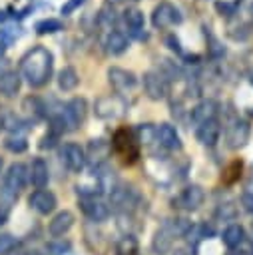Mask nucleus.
<instances>
[{
	"mask_svg": "<svg viewBox=\"0 0 253 255\" xmlns=\"http://www.w3.org/2000/svg\"><path fill=\"white\" fill-rule=\"evenodd\" d=\"M78 205L84 211V215L94 223H100V221L108 219V215H110V205L106 201H102L98 195H80Z\"/></svg>",
	"mask_w": 253,
	"mask_h": 255,
	"instance_id": "6e6552de",
	"label": "nucleus"
},
{
	"mask_svg": "<svg viewBox=\"0 0 253 255\" xmlns=\"http://www.w3.org/2000/svg\"><path fill=\"white\" fill-rule=\"evenodd\" d=\"M165 44H169V50H173L175 54H183V50H181V46H179V40H177L173 34H169V36L165 38Z\"/></svg>",
	"mask_w": 253,
	"mask_h": 255,
	"instance_id": "c9c22d12",
	"label": "nucleus"
},
{
	"mask_svg": "<svg viewBox=\"0 0 253 255\" xmlns=\"http://www.w3.org/2000/svg\"><path fill=\"white\" fill-rule=\"evenodd\" d=\"M116 251H118V255H135L137 253V241L131 235H126L120 239Z\"/></svg>",
	"mask_w": 253,
	"mask_h": 255,
	"instance_id": "c85d7f7f",
	"label": "nucleus"
},
{
	"mask_svg": "<svg viewBox=\"0 0 253 255\" xmlns=\"http://www.w3.org/2000/svg\"><path fill=\"white\" fill-rule=\"evenodd\" d=\"M58 88L62 90V92H72V90H76L78 88V84H80V76H78V72L72 68V66H64L60 72H58Z\"/></svg>",
	"mask_w": 253,
	"mask_h": 255,
	"instance_id": "5701e85b",
	"label": "nucleus"
},
{
	"mask_svg": "<svg viewBox=\"0 0 253 255\" xmlns=\"http://www.w3.org/2000/svg\"><path fill=\"white\" fill-rule=\"evenodd\" d=\"M249 80H251V84H253V70H251V74H249Z\"/></svg>",
	"mask_w": 253,
	"mask_h": 255,
	"instance_id": "37998d69",
	"label": "nucleus"
},
{
	"mask_svg": "<svg viewBox=\"0 0 253 255\" xmlns=\"http://www.w3.org/2000/svg\"><path fill=\"white\" fill-rule=\"evenodd\" d=\"M84 4H86V0H68V2L62 4L60 14H62V16H70V14H74L78 8H82Z\"/></svg>",
	"mask_w": 253,
	"mask_h": 255,
	"instance_id": "72a5a7b5",
	"label": "nucleus"
},
{
	"mask_svg": "<svg viewBox=\"0 0 253 255\" xmlns=\"http://www.w3.org/2000/svg\"><path fill=\"white\" fill-rule=\"evenodd\" d=\"M28 171H30V181H32V185L36 189H44L48 185L50 173H48V165H46V161L42 157H36L32 161V165L28 167Z\"/></svg>",
	"mask_w": 253,
	"mask_h": 255,
	"instance_id": "4be33fe9",
	"label": "nucleus"
},
{
	"mask_svg": "<svg viewBox=\"0 0 253 255\" xmlns=\"http://www.w3.org/2000/svg\"><path fill=\"white\" fill-rule=\"evenodd\" d=\"M4 147L8 149V151H14V153H22V151H26L28 149V141H26V137H22V135H10V137H6V141H4Z\"/></svg>",
	"mask_w": 253,
	"mask_h": 255,
	"instance_id": "cd10ccee",
	"label": "nucleus"
},
{
	"mask_svg": "<svg viewBox=\"0 0 253 255\" xmlns=\"http://www.w3.org/2000/svg\"><path fill=\"white\" fill-rule=\"evenodd\" d=\"M112 147L124 157L126 163H133L139 157V141H137L135 133L127 128L116 129V133L112 137Z\"/></svg>",
	"mask_w": 253,
	"mask_h": 255,
	"instance_id": "7ed1b4c3",
	"label": "nucleus"
},
{
	"mask_svg": "<svg viewBox=\"0 0 253 255\" xmlns=\"http://www.w3.org/2000/svg\"><path fill=\"white\" fill-rule=\"evenodd\" d=\"M122 20H124L129 36H133V38H145V34H143L145 18H143V12L139 8H126Z\"/></svg>",
	"mask_w": 253,
	"mask_h": 255,
	"instance_id": "dca6fc26",
	"label": "nucleus"
},
{
	"mask_svg": "<svg viewBox=\"0 0 253 255\" xmlns=\"http://www.w3.org/2000/svg\"><path fill=\"white\" fill-rule=\"evenodd\" d=\"M124 2H126V0H108V4H110V6H116V4H124Z\"/></svg>",
	"mask_w": 253,
	"mask_h": 255,
	"instance_id": "a19ab883",
	"label": "nucleus"
},
{
	"mask_svg": "<svg viewBox=\"0 0 253 255\" xmlns=\"http://www.w3.org/2000/svg\"><path fill=\"white\" fill-rule=\"evenodd\" d=\"M221 239H223L225 247L235 249V247H239V245L243 243V239H245V229H243L239 223H231V225H227V227H225V231H223Z\"/></svg>",
	"mask_w": 253,
	"mask_h": 255,
	"instance_id": "b1692460",
	"label": "nucleus"
},
{
	"mask_svg": "<svg viewBox=\"0 0 253 255\" xmlns=\"http://www.w3.org/2000/svg\"><path fill=\"white\" fill-rule=\"evenodd\" d=\"M98 20H100V24H104V26H110V28H112V26L116 24V12H114V6L106 4V6L100 10Z\"/></svg>",
	"mask_w": 253,
	"mask_h": 255,
	"instance_id": "7c9ffc66",
	"label": "nucleus"
},
{
	"mask_svg": "<svg viewBox=\"0 0 253 255\" xmlns=\"http://www.w3.org/2000/svg\"><path fill=\"white\" fill-rule=\"evenodd\" d=\"M129 48V40L120 30H110L106 36V52L112 56H122Z\"/></svg>",
	"mask_w": 253,
	"mask_h": 255,
	"instance_id": "412c9836",
	"label": "nucleus"
},
{
	"mask_svg": "<svg viewBox=\"0 0 253 255\" xmlns=\"http://www.w3.org/2000/svg\"><path fill=\"white\" fill-rule=\"evenodd\" d=\"M16 245H18V241H16V237H12L10 233H2V235H0V255L12 253V251L16 249Z\"/></svg>",
	"mask_w": 253,
	"mask_h": 255,
	"instance_id": "2f4dec72",
	"label": "nucleus"
},
{
	"mask_svg": "<svg viewBox=\"0 0 253 255\" xmlns=\"http://www.w3.org/2000/svg\"><path fill=\"white\" fill-rule=\"evenodd\" d=\"M28 203L40 215L52 213L56 209V205H58L56 203V195L52 191H48V189H36V191H32V195L28 197Z\"/></svg>",
	"mask_w": 253,
	"mask_h": 255,
	"instance_id": "ddd939ff",
	"label": "nucleus"
},
{
	"mask_svg": "<svg viewBox=\"0 0 253 255\" xmlns=\"http://www.w3.org/2000/svg\"><path fill=\"white\" fill-rule=\"evenodd\" d=\"M0 122H2V128H6V129H10V131H14V133H18L26 124H24V120L22 118H18L16 114H6V116H2L0 118Z\"/></svg>",
	"mask_w": 253,
	"mask_h": 255,
	"instance_id": "c756f323",
	"label": "nucleus"
},
{
	"mask_svg": "<svg viewBox=\"0 0 253 255\" xmlns=\"http://www.w3.org/2000/svg\"><path fill=\"white\" fill-rule=\"evenodd\" d=\"M72 225H74V215L64 209V211H58L52 217V221L48 225V231H50L52 237H62L64 233H68L72 229Z\"/></svg>",
	"mask_w": 253,
	"mask_h": 255,
	"instance_id": "aec40b11",
	"label": "nucleus"
},
{
	"mask_svg": "<svg viewBox=\"0 0 253 255\" xmlns=\"http://www.w3.org/2000/svg\"><path fill=\"white\" fill-rule=\"evenodd\" d=\"M54 72V56L44 46L30 48L20 58V74L32 88H44Z\"/></svg>",
	"mask_w": 253,
	"mask_h": 255,
	"instance_id": "f257e3e1",
	"label": "nucleus"
},
{
	"mask_svg": "<svg viewBox=\"0 0 253 255\" xmlns=\"http://www.w3.org/2000/svg\"><path fill=\"white\" fill-rule=\"evenodd\" d=\"M181 20H183V16H181L179 8L173 6L171 2H159L151 12V24H153V28H159V30L175 26Z\"/></svg>",
	"mask_w": 253,
	"mask_h": 255,
	"instance_id": "0eeeda50",
	"label": "nucleus"
},
{
	"mask_svg": "<svg viewBox=\"0 0 253 255\" xmlns=\"http://www.w3.org/2000/svg\"><path fill=\"white\" fill-rule=\"evenodd\" d=\"M64 30V22L58 20V18H44V20H38L34 24V32L38 36H46V34H56Z\"/></svg>",
	"mask_w": 253,
	"mask_h": 255,
	"instance_id": "a878e982",
	"label": "nucleus"
},
{
	"mask_svg": "<svg viewBox=\"0 0 253 255\" xmlns=\"http://www.w3.org/2000/svg\"><path fill=\"white\" fill-rule=\"evenodd\" d=\"M229 207H231V205H219L217 215L223 217V219H227V217H235V209H229Z\"/></svg>",
	"mask_w": 253,
	"mask_h": 255,
	"instance_id": "e433bc0d",
	"label": "nucleus"
},
{
	"mask_svg": "<svg viewBox=\"0 0 253 255\" xmlns=\"http://www.w3.org/2000/svg\"><path fill=\"white\" fill-rule=\"evenodd\" d=\"M241 167H243V163H241L239 159H235L233 163L227 165V169H225V173H223V179H225V181H235V179L241 175Z\"/></svg>",
	"mask_w": 253,
	"mask_h": 255,
	"instance_id": "473e14b6",
	"label": "nucleus"
},
{
	"mask_svg": "<svg viewBox=\"0 0 253 255\" xmlns=\"http://www.w3.org/2000/svg\"><path fill=\"white\" fill-rule=\"evenodd\" d=\"M30 179V171L24 163H12L6 171V177H4V187H2V193L8 195L10 199H14L22 189L24 185L28 183Z\"/></svg>",
	"mask_w": 253,
	"mask_h": 255,
	"instance_id": "20e7f679",
	"label": "nucleus"
},
{
	"mask_svg": "<svg viewBox=\"0 0 253 255\" xmlns=\"http://www.w3.org/2000/svg\"><path fill=\"white\" fill-rule=\"evenodd\" d=\"M249 133H251V128L245 120H235L229 128H227V133H225V139H227V145L231 149H239L243 147L247 141H249Z\"/></svg>",
	"mask_w": 253,
	"mask_h": 255,
	"instance_id": "f8f14e48",
	"label": "nucleus"
},
{
	"mask_svg": "<svg viewBox=\"0 0 253 255\" xmlns=\"http://www.w3.org/2000/svg\"><path fill=\"white\" fill-rule=\"evenodd\" d=\"M94 112L102 120H120L127 112V100L122 94H108L96 100Z\"/></svg>",
	"mask_w": 253,
	"mask_h": 255,
	"instance_id": "f03ea898",
	"label": "nucleus"
},
{
	"mask_svg": "<svg viewBox=\"0 0 253 255\" xmlns=\"http://www.w3.org/2000/svg\"><path fill=\"white\" fill-rule=\"evenodd\" d=\"M219 135H221V126H219V120H209V122H203L195 128V137L201 145H215L219 141Z\"/></svg>",
	"mask_w": 253,
	"mask_h": 255,
	"instance_id": "2eb2a0df",
	"label": "nucleus"
},
{
	"mask_svg": "<svg viewBox=\"0 0 253 255\" xmlns=\"http://www.w3.org/2000/svg\"><path fill=\"white\" fill-rule=\"evenodd\" d=\"M22 106H24V110L28 112V114H32L34 118H44L46 116V106H44V102L38 98V96H28L24 102H22Z\"/></svg>",
	"mask_w": 253,
	"mask_h": 255,
	"instance_id": "bb28decb",
	"label": "nucleus"
},
{
	"mask_svg": "<svg viewBox=\"0 0 253 255\" xmlns=\"http://www.w3.org/2000/svg\"><path fill=\"white\" fill-rule=\"evenodd\" d=\"M16 255H30V253H26V251H20V253H16Z\"/></svg>",
	"mask_w": 253,
	"mask_h": 255,
	"instance_id": "c03bdc74",
	"label": "nucleus"
},
{
	"mask_svg": "<svg viewBox=\"0 0 253 255\" xmlns=\"http://www.w3.org/2000/svg\"><path fill=\"white\" fill-rule=\"evenodd\" d=\"M108 82L116 90V94H126V92H131L137 86V76L131 70H126V68H120V66H112L108 70Z\"/></svg>",
	"mask_w": 253,
	"mask_h": 255,
	"instance_id": "1a4fd4ad",
	"label": "nucleus"
},
{
	"mask_svg": "<svg viewBox=\"0 0 253 255\" xmlns=\"http://www.w3.org/2000/svg\"><path fill=\"white\" fill-rule=\"evenodd\" d=\"M6 219H8V209L0 205V225H2V223H6Z\"/></svg>",
	"mask_w": 253,
	"mask_h": 255,
	"instance_id": "ea45409f",
	"label": "nucleus"
},
{
	"mask_svg": "<svg viewBox=\"0 0 253 255\" xmlns=\"http://www.w3.org/2000/svg\"><path fill=\"white\" fill-rule=\"evenodd\" d=\"M155 139H157V145H161L163 149H169V151L181 149V137L171 124L155 126Z\"/></svg>",
	"mask_w": 253,
	"mask_h": 255,
	"instance_id": "4468645a",
	"label": "nucleus"
},
{
	"mask_svg": "<svg viewBox=\"0 0 253 255\" xmlns=\"http://www.w3.org/2000/svg\"><path fill=\"white\" fill-rule=\"evenodd\" d=\"M173 255H193V247H183V249H177Z\"/></svg>",
	"mask_w": 253,
	"mask_h": 255,
	"instance_id": "58836bf2",
	"label": "nucleus"
},
{
	"mask_svg": "<svg viewBox=\"0 0 253 255\" xmlns=\"http://www.w3.org/2000/svg\"><path fill=\"white\" fill-rule=\"evenodd\" d=\"M20 86H22V76L18 72L10 68L0 70V96L14 98L20 92Z\"/></svg>",
	"mask_w": 253,
	"mask_h": 255,
	"instance_id": "a211bd4d",
	"label": "nucleus"
},
{
	"mask_svg": "<svg viewBox=\"0 0 253 255\" xmlns=\"http://www.w3.org/2000/svg\"><path fill=\"white\" fill-rule=\"evenodd\" d=\"M203 199H205L203 187H199V185H187V187L173 199V205H175V207H181V209H185V211H195V209L201 207Z\"/></svg>",
	"mask_w": 253,
	"mask_h": 255,
	"instance_id": "9b49d317",
	"label": "nucleus"
},
{
	"mask_svg": "<svg viewBox=\"0 0 253 255\" xmlns=\"http://www.w3.org/2000/svg\"><path fill=\"white\" fill-rule=\"evenodd\" d=\"M58 135H60V133H56V131H50V133H46V135L42 137V143H40V147H42V149H46V147H54V145H56V141H58Z\"/></svg>",
	"mask_w": 253,
	"mask_h": 255,
	"instance_id": "f704fd0d",
	"label": "nucleus"
},
{
	"mask_svg": "<svg viewBox=\"0 0 253 255\" xmlns=\"http://www.w3.org/2000/svg\"><path fill=\"white\" fill-rule=\"evenodd\" d=\"M0 169H2V159H0Z\"/></svg>",
	"mask_w": 253,
	"mask_h": 255,
	"instance_id": "a18cd8bd",
	"label": "nucleus"
},
{
	"mask_svg": "<svg viewBox=\"0 0 253 255\" xmlns=\"http://www.w3.org/2000/svg\"><path fill=\"white\" fill-rule=\"evenodd\" d=\"M217 102L215 100H203L199 102L193 110H191V122L195 126L203 124V122H209V120H215L217 118Z\"/></svg>",
	"mask_w": 253,
	"mask_h": 255,
	"instance_id": "6ab92c4d",
	"label": "nucleus"
},
{
	"mask_svg": "<svg viewBox=\"0 0 253 255\" xmlns=\"http://www.w3.org/2000/svg\"><path fill=\"white\" fill-rule=\"evenodd\" d=\"M171 245H173V235H171V231L165 227V225H161L157 231H155V237H153V243H151V247H153V251L155 253H167L169 249H171Z\"/></svg>",
	"mask_w": 253,
	"mask_h": 255,
	"instance_id": "393cba45",
	"label": "nucleus"
},
{
	"mask_svg": "<svg viewBox=\"0 0 253 255\" xmlns=\"http://www.w3.org/2000/svg\"><path fill=\"white\" fill-rule=\"evenodd\" d=\"M6 18H8V14H6V12H4V10H0V24H2V22H4V20H6Z\"/></svg>",
	"mask_w": 253,
	"mask_h": 255,
	"instance_id": "79ce46f5",
	"label": "nucleus"
},
{
	"mask_svg": "<svg viewBox=\"0 0 253 255\" xmlns=\"http://www.w3.org/2000/svg\"><path fill=\"white\" fill-rule=\"evenodd\" d=\"M143 90L149 100L159 102L169 94V80L159 70H149L143 74Z\"/></svg>",
	"mask_w": 253,
	"mask_h": 255,
	"instance_id": "423d86ee",
	"label": "nucleus"
},
{
	"mask_svg": "<svg viewBox=\"0 0 253 255\" xmlns=\"http://www.w3.org/2000/svg\"><path fill=\"white\" fill-rule=\"evenodd\" d=\"M110 143L106 141V139H90V143H88V147L84 149L86 151V161H90L94 167H98V165H102V163H106V159H108V155H110Z\"/></svg>",
	"mask_w": 253,
	"mask_h": 255,
	"instance_id": "f3484780",
	"label": "nucleus"
},
{
	"mask_svg": "<svg viewBox=\"0 0 253 255\" xmlns=\"http://www.w3.org/2000/svg\"><path fill=\"white\" fill-rule=\"evenodd\" d=\"M66 129H76L86 122L88 116V102L84 98H72L70 102H66V106H62L60 110Z\"/></svg>",
	"mask_w": 253,
	"mask_h": 255,
	"instance_id": "39448f33",
	"label": "nucleus"
},
{
	"mask_svg": "<svg viewBox=\"0 0 253 255\" xmlns=\"http://www.w3.org/2000/svg\"><path fill=\"white\" fill-rule=\"evenodd\" d=\"M60 159L70 171L80 173L84 169V165H86V151H84L82 145H78L74 141H68V143H64L60 147Z\"/></svg>",
	"mask_w": 253,
	"mask_h": 255,
	"instance_id": "9d476101",
	"label": "nucleus"
},
{
	"mask_svg": "<svg viewBox=\"0 0 253 255\" xmlns=\"http://www.w3.org/2000/svg\"><path fill=\"white\" fill-rule=\"evenodd\" d=\"M0 129H2V122H0Z\"/></svg>",
	"mask_w": 253,
	"mask_h": 255,
	"instance_id": "49530a36",
	"label": "nucleus"
},
{
	"mask_svg": "<svg viewBox=\"0 0 253 255\" xmlns=\"http://www.w3.org/2000/svg\"><path fill=\"white\" fill-rule=\"evenodd\" d=\"M241 205H243L247 211L253 213V193H245V195L241 197Z\"/></svg>",
	"mask_w": 253,
	"mask_h": 255,
	"instance_id": "4c0bfd02",
	"label": "nucleus"
}]
</instances>
